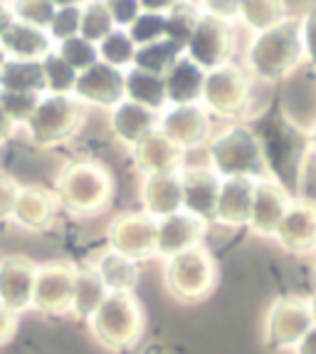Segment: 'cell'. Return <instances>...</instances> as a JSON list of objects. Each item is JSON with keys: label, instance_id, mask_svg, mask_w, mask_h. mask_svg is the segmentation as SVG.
Returning a JSON list of instances; mask_svg holds the SVG:
<instances>
[{"label": "cell", "instance_id": "cell-1", "mask_svg": "<svg viewBox=\"0 0 316 354\" xmlns=\"http://www.w3.org/2000/svg\"><path fill=\"white\" fill-rule=\"evenodd\" d=\"M52 191L62 211L75 218H92L112 206L117 183L104 164L82 159L67 161L59 169Z\"/></svg>", "mask_w": 316, "mask_h": 354}, {"label": "cell", "instance_id": "cell-2", "mask_svg": "<svg viewBox=\"0 0 316 354\" xmlns=\"http://www.w3.org/2000/svg\"><path fill=\"white\" fill-rule=\"evenodd\" d=\"M247 75L257 77L262 82H282L304 65V48L299 18L289 15L275 28L252 35L247 45Z\"/></svg>", "mask_w": 316, "mask_h": 354}, {"label": "cell", "instance_id": "cell-3", "mask_svg": "<svg viewBox=\"0 0 316 354\" xmlns=\"http://www.w3.org/2000/svg\"><path fill=\"white\" fill-rule=\"evenodd\" d=\"M208 166L220 178H259L270 176L272 166L262 136L245 124H230L208 142Z\"/></svg>", "mask_w": 316, "mask_h": 354}, {"label": "cell", "instance_id": "cell-4", "mask_svg": "<svg viewBox=\"0 0 316 354\" xmlns=\"http://www.w3.org/2000/svg\"><path fill=\"white\" fill-rule=\"evenodd\" d=\"M87 325L94 342L106 352H129L144 339L146 313L136 292H109Z\"/></svg>", "mask_w": 316, "mask_h": 354}, {"label": "cell", "instance_id": "cell-5", "mask_svg": "<svg viewBox=\"0 0 316 354\" xmlns=\"http://www.w3.org/2000/svg\"><path fill=\"white\" fill-rule=\"evenodd\" d=\"M215 285L217 260L205 245L166 260L164 288L181 305H198L208 300L215 292Z\"/></svg>", "mask_w": 316, "mask_h": 354}, {"label": "cell", "instance_id": "cell-6", "mask_svg": "<svg viewBox=\"0 0 316 354\" xmlns=\"http://www.w3.org/2000/svg\"><path fill=\"white\" fill-rule=\"evenodd\" d=\"M87 122V106L72 95H45L28 119L25 131L37 149H55L72 142Z\"/></svg>", "mask_w": 316, "mask_h": 354}, {"label": "cell", "instance_id": "cell-7", "mask_svg": "<svg viewBox=\"0 0 316 354\" xmlns=\"http://www.w3.org/2000/svg\"><path fill=\"white\" fill-rule=\"evenodd\" d=\"M252 104V77L240 65H223L205 72L200 106L208 114L220 119H240L250 112Z\"/></svg>", "mask_w": 316, "mask_h": 354}, {"label": "cell", "instance_id": "cell-8", "mask_svg": "<svg viewBox=\"0 0 316 354\" xmlns=\"http://www.w3.org/2000/svg\"><path fill=\"white\" fill-rule=\"evenodd\" d=\"M311 327L314 319L306 297L282 295L267 307L262 339L272 352H294Z\"/></svg>", "mask_w": 316, "mask_h": 354}, {"label": "cell", "instance_id": "cell-9", "mask_svg": "<svg viewBox=\"0 0 316 354\" xmlns=\"http://www.w3.org/2000/svg\"><path fill=\"white\" fill-rule=\"evenodd\" d=\"M235 50H237V35H235L233 25L220 23V20L210 18L200 10V20L183 55L190 62H195L203 72H210L223 65H230Z\"/></svg>", "mask_w": 316, "mask_h": 354}, {"label": "cell", "instance_id": "cell-10", "mask_svg": "<svg viewBox=\"0 0 316 354\" xmlns=\"http://www.w3.org/2000/svg\"><path fill=\"white\" fill-rule=\"evenodd\" d=\"M156 243L158 221H153L144 211L119 213L117 218L109 223V228H106V245H109V250L134 260V263L156 258Z\"/></svg>", "mask_w": 316, "mask_h": 354}, {"label": "cell", "instance_id": "cell-11", "mask_svg": "<svg viewBox=\"0 0 316 354\" xmlns=\"http://www.w3.org/2000/svg\"><path fill=\"white\" fill-rule=\"evenodd\" d=\"M75 272H77V266L70 263V260L37 263L32 307H30V310L47 315V317L70 315L72 290H75Z\"/></svg>", "mask_w": 316, "mask_h": 354}, {"label": "cell", "instance_id": "cell-12", "mask_svg": "<svg viewBox=\"0 0 316 354\" xmlns=\"http://www.w3.org/2000/svg\"><path fill=\"white\" fill-rule=\"evenodd\" d=\"M292 194L282 183V178L277 174H270L257 181L255 186V198H252V211L247 228L252 236L257 238H275L277 228H279L284 213L292 206Z\"/></svg>", "mask_w": 316, "mask_h": 354}, {"label": "cell", "instance_id": "cell-13", "mask_svg": "<svg viewBox=\"0 0 316 354\" xmlns=\"http://www.w3.org/2000/svg\"><path fill=\"white\" fill-rule=\"evenodd\" d=\"M158 131L168 136L183 151L200 149L210 142V114L200 104L166 106L158 114Z\"/></svg>", "mask_w": 316, "mask_h": 354}, {"label": "cell", "instance_id": "cell-14", "mask_svg": "<svg viewBox=\"0 0 316 354\" xmlns=\"http://www.w3.org/2000/svg\"><path fill=\"white\" fill-rule=\"evenodd\" d=\"M220 181L208 164L183 166L181 169V191H183V211L205 221L208 225L215 223L217 194H220Z\"/></svg>", "mask_w": 316, "mask_h": 354}, {"label": "cell", "instance_id": "cell-15", "mask_svg": "<svg viewBox=\"0 0 316 354\" xmlns=\"http://www.w3.org/2000/svg\"><path fill=\"white\" fill-rule=\"evenodd\" d=\"M275 241L282 250L292 255H309L316 250V201L309 196L294 198L289 211L284 213Z\"/></svg>", "mask_w": 316, "mask_h": 354}, {"label": "cell", "instance_id": "cell-16", "mask_svg": "<svg viewBox=\"0 0 316 354\" xmlns=\"http://www.w3.org/2000/svg\"><path fill=\"white\" fill-rule=\"evenodd\" d=\"M72 97L82 102L84 106H97V109H112L124 100V72L114 67L97 62L89 70L77 75Z\"/></svg>", "mask_w": 316, "mask_h": 354}, {"label": "cell", "instance_id": "cell-17", "mask_svg": "<svg viewBox=\"0 0 316 354\" xmlns=\"http://www.w3.org/2000/svg\"><path fill=\"white\" fill-rule=\"evenodd\" d=\"M37 263L25 255H6L0 258V305H6L15 315L28 313L32 307Z\"/></svg>", "mask_w": 316, "mask_h": 354}, {"label": "cell", "instance_id": "cell-18", "mask_svg": "<svg viewBox=\"0 0 316 354\" xmlns=\"http://www.w3.org/2000/svg\"><path fill=\"white\" fill-rule=\"evenodd\" d=\"M57 196L52 189L40 186V183H28L20 186L18 201L12 208V223L30 233H45L57 221Z\"/></svg>", "mask_w": 316, "mask_h": 354}, {"label": "cell", "instance_id": "cell-19", "mask_svg": "<svg viewBox=\"0 0 316 354\" xmlns=\"http://www.w3.org/2000/svg\"><path fill=\"white\" fill-rule=\"evenodd\" d=\"M210 225L205 221L195 218L190 213L181 211L170 218L158 221V243H156V258L170 260L186 250L200 248L208 236Z\"/></svg>", "mask_w": 316, "mask_h": 354}, {"label": "cell", "instance_id": "cell-20", "mask_svg": "<svg viewBox=\"0 0 316 354\" xmlns=\"http://www.w3.org/2000/svg\"><path fill=\"white\" fill-rule=\"evenodd\" d=\"M131 159H134V166L144 176H153V174H176L186 166V151L156 129V131H151L144 142H139L131 149Z\"/></svg>", "mask_w": 316, "mask_h": 354}, {"label": "cell", "instance_id": "cell-21", "mask_svg": "<svg viewBox=\"0 0 316 354\" xmlns=\"http://www.w3.org/2000/svg\"><path fill=\"white\" fill-rule=\"evenodd\" d=\"M141 206L153 221H164L183 211L181 171L176 174H153L141 178Z\"/></svg>", "mask_w": 316, "mask_h": 354}, {"label": "cell", "instance_id": "cell-22", "mask_svg": "<svg viewBox=\"0 0 316 354\" xmlns=\"http://www.w3.org/2000/svg\"><path fill=\"white\" fill-rule=\"evenodd\" d=\"M109 129L121 147L134 149L151 131L158 129V114L129 100H121L117 106L109 109Z\"/></svg>", "mask_w": 316, "mask_h": 354}, {"label": "cell", "instance_id": "cell-23", "mask_svg": "<svg viewBox=\"0 0 316 354\" xmlns=\"http://www.w3.org/2000/svg\"><path fill=\"white\" fill-rule=\"evenodd\" d=\"M257 181L252 178H223L217 194L215 223L223 228H247Z\"/></svg>", "mask_w": 316, "mask_h": 354}, {"label": "cell", "instance_id": "cell-24", "mask_svg": "<svg viewBox=\"0 0 316 354\" xmlns=\"http://www.w3.org/2000/svg\"><path fill=\"white\" fill-rule=\"evenodd\" d=\"M0 48L8 59H15V62H42V57L55 50V42L45 30L12 20L10 28L0 35Z\"/></svg>", "mask_w": 316, "mask_h": 354}, {"label": "cell", "instance_id": "cell-25", "mask_svg": "<svg viewBox=\"0 0 316 354\" xmlns=\"http://www.w3.org/2000/svg\"><path fill=\"white\" fill-rule=\"evenodd\" d=\"M164 82H166V102H168V106L200 104L205 72L195 62H190L186 55L170 67V72L164 77Z\"/></svg>", "mask_w": 316, "mask_h": 354}, {"label": "cell", "instance_id": "cell-26", "mask_svg": "<svg viewBox=\"0 0 316 354\" xmlns=\"http://www.w3.org/2000/svg\"><path fill=\"white\" fill-rule=\"evenodd\" d=\"M124 100H129L134 104L146 106L151 112L161 114L168 106L164 77H156L151 72L129 67V70L124 72Z\"/></svg>", "mask_w": 316, "mask_h": 354}, {"label": "cell", "instance_id": "cell-27", "mask_svg": "<svg viewBox=\"0 0 316 354\" xmlns=\"http://www.w3.org/2000/svg\"><path fill=\"white\" fill-rule=\"evenodd\" d=\"M94 270L104 283L106 292H136V285L141 280L139 263L124 258V255L114 253L109 248L97 258Z\"/></svg>", "mask_w": 316, "mask_h": 354}, {"label": "cell", "instance_id": "cell-28", "mask_svg": "<svg viewBox=\"0 0 316 354\" xmlns=\"http://www.w3.org/2000/svg\"><path fill=\"white\" fill-rule=\"evenodd\" d=\"M106 295H109V292H106L104 283H101V278L97 275L94 266H77L70 315H75L77 319H84V322H87V319L99 310V305L104 302Z\"/></svg>", "mask_w": 316, "mask_h": 354}, {"label": "cell", "instance_id": "cell-29", "mask_svg": "<svg viewBox=\"0 0 316 354\" xmlns=\"http://www.w3.org/2000/svg\"><path fill=\"white\" fill-rule=\"evenodd\" d=\"M0 92H20V95L45 97L40 62H15L8 59L0 70Z\"/></svg>", "mask_w": 316, "mask_h": 354}, {"label": "cell", "instance_id": "cell-30", "mask_svg": "<svg viewBox=\"0 0 316 354\" xmlns=\"http://www.w3.org/2000/svg\"><path fill=\"white\" fill-rule=\"evenodd\" d=\"M287 18L289 8L282 0H247L237 8V20L250 30L252 35H259V32L275 28Z\"/></svg>", "mask_w": 316, "mask_h": 354}, {"label": "cell", "instance_id": "cell-31", "mask_svg": "<svg viewBox=\"0 0 316 354\" xmlns=\"http://www.w3.org/2000/svg\"><path fill=\"white\" fill-rule=\"evenodd\" d=\"M181 57H183V50L164 37V40L151 42V45H146V48L136 50L134 65L131 67L151 72V75H156V77H166L170 72V67L176 65Z\"/></svg>", "mask_w": 316, "mask_h": 354}, {"label": "cell", "instance_id": "cell-32", "mask_svg": "<svg viewBox=\"0 0 316 354\" xmlns=\"http://www.w3.org/2000/svg\"><path fill=\"white\" fill-rule=\"evenodd\" d=\"M198 20H200L198 3H170L168 12H166L164 37L173 42V45H178L181 50H186Z\"/></svg>", "mask_w": 316, "mask_h": 354}, {"label": "cell", "instance_id": "cell-33", "mask_svg": "<svg viewBox=\"0 0 316 354\" xmlns=\"http://www.w3.org/2000/svg\"><path fill=\"white\" fill-rule=\"evenodd\" d=\"M97 53H99V62L114 67L119 72H126L134 65L136 57V45L131 42V37L126 35V30H112L104 40L97 45Z\"/></svg>", "mask_w": 316, "mask_h": 354}, {"label": "cell", "instance_id": "cell-34", "mask_svg": "<svg viewBox=\"0 0 316 354\" xmlns=\"http://www.w3.org/2000/svg\"><path fill=\"white\" fill-rule=\"evenodd\" d=\"M40 67H42V80H45V95H59V97L72 95V89H75L77 82V72L59 57L57 50L45 55Z\"/></svg>", "mask_w": 316, "mask_h": 354}, {"label": "cell", "instance_id": "cell-35", "mask_svg": "<svg viewBox=\"0 0 316 354\" xmlns=\"http://www.w3.org/2000/svg\"><path fill=\"white\" fill-rule=\"evenodd\" d=\"M114 28L112 15L106 3H82V15H79V37L92 45H99Z\"/></svg>", "mask_w": 316, "mask_h": 354}, {"label": "cell", "instance_id": "cell-36", "mask_svg": "<svg viewBox=\"0 0 316 354\" xmlns=\"http://www.w3.org/2000/svg\"><path fill=\"white\" fill-rule=\"evenodd\" d=\"M10 10L12 20L47 32L55 18V10H57V3H50V0H20V3H10Z\"/></svg>", "mask_w": 316, "mask_h": 354}, {"label": "cell", "instance_id": "cell-37", "mask_svg": "<svg viewBox=\"0 0 316 354\" xmlns=\"http://www.w3.org/2000/svg\"><path fill=\"white\" fill-rule=\"evenodd\" d=\"M55 50H57L59 57L65 59L67 65H70L77 75H79V72H84V70H89L92 65H97V62H99L97 45L82 40L79 35L70 37V40H65V42H59V45H55Z\"/></svg>", "mask_w": 316, "mask_h": 354}, {"label": "cell", "instance_id": "cell-38", "mask_svg": "<svg viewBox=\"0 0 316 354\" xmlns=\"http://www.w3.org/2000/svg\"><path fill=\"white\" fill-rule=\"evenodd\" d=\"M79 15H82V3H57L55 18L50 23L47 35L55 45L79 35Z\"/></svg>", "mask_w": 316, "mask_h": 354}, {"label": "cell", "instance_id": "cell-39", "mask_svg": "<svg viewBox=\"0 0 316 354\" xmlns=\"http://www.w3.org/2000/svg\"><path fill=\"white\" fill-rule=\"evenodd\" d=\"M164 25H166V15L144 10V8H141V15L131 23V28L126 30V35L131 37L136 50L146 48V45H151V42L164 40Z\"/></svg>", "mask_w": 316, "mask_h": 354}, {"label": "cell", "instance_id": "cell-40", "mask_svg": "<svg viewBox=\"0 0 316 354\" xmlns=\"http://www.w3.org/2000/svg\"><path fill=\"white\" fill-rule=\"evenodd\" d=\"M42 97L37 95H20V92H0V106L6 109L10 122L15 127H25L32 117L35 106L40 104Z\"/></svg>", "mask_w": 316, "mask_h": 354}, {"label": "cell", "instance_id": "cell-41", "mask_svg": "<svg viewBox=\"0 0 316 354\" xmlns=\"http://www.w3.org/2000/svg\"><path fill=\"white\" fill-rule=\"evenodd\" d=\"M299 32L304 48V65L316 70V6H311L304 15H299Z\"/></svg>", "mask_w": 316, "mask_h": 354}, {"label": "cell", "instance_id": "cell-42", "mask_svg": "<svg viewBox=\"0 0 316 354\" xmlns=\"http://www.w3.org/2000/svg\"><path fill=\"white\" fill-rule=\"evenodd\" d=\"M20 186L23 183L15 176L0 171V223L3 221H12V208H15V201H18Z\"/></svg>", "mask_w": 316, "mask_h": 354}, {"label": "cell", "instance_id": "cell-43", "mask_svg": "<svg viewBox=\"0 0 316 354\" xmlns=\"http://www.w3.org/2000/svg\"><path fill=\"white\" fill-rule=\"evenodd\" d=\"M109 8V15H112V23L117 30H129L131 23L141 15V3L139 0H112V3H106Z\"/></svg>", "mask_w": 316, "mask_h": 354}, {"label": "cell", "instance_id": "cell-44", "mask_svg": "<svg viewBox=\"0 0 316 354\" xmlns=\"http://www.w3.org/2000/svg\"><path fill=\"white\" fill-rule=\"evenodd\" d=\"M237 8H240V3H217V0H213V3H200V10H203L205 15H210V18L220 20V23H228V25L237 23Z\"/></svg>", "mask_w": 316, "mask_h": 354}, {"label": "cell", "instance_id": "cell-45", "mask_svg": "<svg viewBox=\"0 0 316 354\" xmlns=\"http://www.w3.org/2000/svg\"><path fill=\"white\" fill-rule=\"evenodd\" d=\"M20 315H15L12 310H8L6 305H0V347L12 342V337L18 332Z\"/></svg>", "mask_w": 316, "mask_h": 354}, {"label": "cell", "instance_id": "cell-46", "mask_svg": "<svg viewBox=\"0 0 316 354\" xmlns=\"http://www.w3.org/2000/svg\"><path fill=\"white\" fill-rule=\"evenodd\" d=\"M15 131H18V127L12 124L10 117L6 114V109L0 106V144H6L8 139H12V136H15Z\"/></svg>", "mask_w": 316, "mask_h": 354}, {"label": "cell", "instance_id": "cell-47", "mask_svg": "<svg viewBox=\"0 0 316 354\" xmlns=\"http://www.w3.org/2000/svg\"><path fill=\"white\" fill-rule=\"evenodd\" d=\"M294 354H316V327H311V330L306 332V337L297 344Z\"/></svg>", "mask_w": 316, "mask_h": 354}, {"label": "cell", "instance_id": "cell-48", "mask_svg": "<svg viewBox=\"0 0 316 354\" xmlns=\"http://www.w3.org/2000/svg\"><path fill=\"white\" fill-rule=\"evenodd\" d=\"M12 23V10H10V3H0V35L10 28Z\"/></svg>", "mask_w": 316, "mask_h": 354}, {"label": "cell", "instance_id": "cell-49", "mask_svg": "<svg viewBox=\"0 0 316 354\" xmlns=\"http://www.w3.org/2000/svg\"><path fill=\"white\" fill-rule=\"evenodd\" d=\"M306 147H309V151L316 156V119L311 122L309 129H306Z\"/></svg>", "mask_w": 316, "mask_h": 354}, {"label": "cell", "instance_id": "cell-50", "mask_svg": "<svg viewBox=\"0 0 316 354\" xmlns=\"http://www.w3.org/2000/svg\"><path fill=\"white\" fill-rule=\"evenodd\" d=\"M306 302H309V310H311V319H314V327H316V292L311 297H306Z\"/></svg>", "mask_w": 316, "mask_h": 354}, {"label": "cell", "instance_id": "cell-51", "mask_svg": "<svg viewBox=\"0 0 316 354\" xmlns=\"http://www.w3.org/2000/svg\"><path fill=\"white\" fill-rule=\"evenodd\" d=\"M8 62V57H6V53H3V48H0V70H3V65Z\"/></svg>", "mask_w": 316, "mask_h": 354}, {"label": "cell", "instance_id": "cell-52", "mask_svg": "<svg viewBox=\"0 0 316 354\" xmlns=\"http://www.w3.org/2000/svg\"><path fill=\"white\" fill-rule=\"evenodd\" d=\"M311 255H314V270H316V250H314V253H311Z\"/></svg>", "mask_w": 316, "mask_h": 354}]
</instances>
